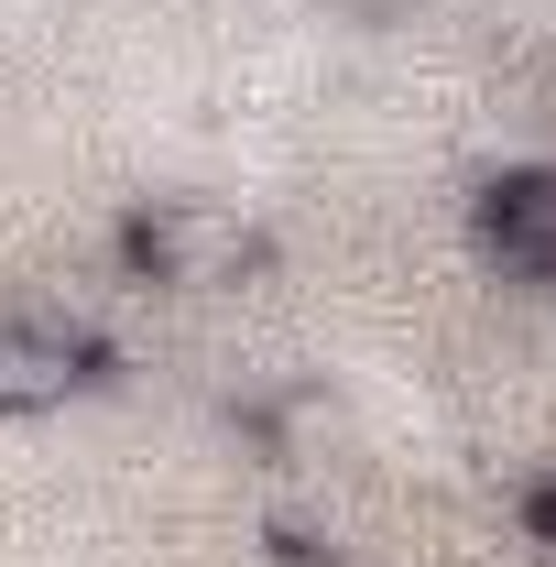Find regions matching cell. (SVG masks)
Returning <instances> with one entry per match:
<instances>
[{"instance_id": "6da1fadb", "label": "cell", "mask_w": 556, "mask_h": 567, "mask_svg": "<svg viewBox=\"0 0 556 567\" xmlns=\"http://www.w3.org/2000/svg\"><path fill=\"white\" fill-rule=\"evenodd\" d=\"M121 262L164 295H229L262 274V218L229 197H153L121 218Z\"/></svg>"}, {"instance_id": "3957f363", "label": "cell", "mask_w": 556, "mask_h": 567, "mask_svg": "<svg viewBox=\"0 0 556 567\" xmlns=\"http://www.w3.org/2000/svg\"><path fill=\"white\" fill-rule=\"evenodd\" d=\"M481 251L513 284H546L556 295V164H513L481 186Z\"/></svg>"}, {"instance_id": "277c9868", "label": "cell", "mask_w": 556, "mask_h": 567, "mask_svg": "<svg viewBox=\"0 0 556 567\" xmlns=\"http://www.w3.org/2000/svg\"><path fill=\"white\" fill-rule=\"evenodd\" d=\"M524 524H535V546H556V481H546L535 502H524Z\"/></svg>"}, {"instance_id": "7a4b0ae2", "label": "cell", "mask_w": 556, "mask_h": 567, "mask_svg": "<svg viewBox=\"0 0 556 567\" xmlns=\"http://www.w3.org/2000/svg\"><path fill=\"white\" fill-rule=\"evenodd\" d=\"M99 371H110V350H99V328H87V317H55V306L0 317V415H11V425L66 415Z\"/></svg>"}]
</instances>
